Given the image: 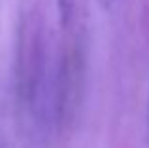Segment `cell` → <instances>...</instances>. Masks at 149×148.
<instances>
[{"mask_svg":"<svg viewBox=\"0 0 149 148\" xmlns=\"http://www.w3.org/2000/svg\"><path fill=\"white\" fill-rule=\"evenodd\" d=\"M58 11H61V19L62 23H66L72 17L74 11V0H58Z\"/></svg>","mask_w":149,"mask_h":148,"instance_id":"6da1fadb","label":"cell"}]
</instances>
